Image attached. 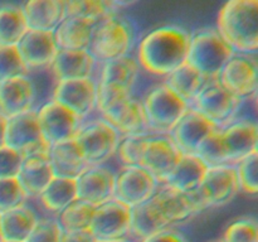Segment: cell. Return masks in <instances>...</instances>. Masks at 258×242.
Listing matches in <instances>:
<instances>
[{"instance_id": "obj_1", "label": "cell", "mask_w": 258, "mask_h": 242, "mask_svg": "<svg viewBox=\"0 0 258 242\" xmlns=\"http://www.w3.org/2000/svg\"><path fill=\"white\" fill-rule=\"evenodd\" d=\"M190 30L179 24H164L139 37L135 48L141 71L158 78H165L186 62Z\"/></svg>"}, {"instance_id": "obj_2", "label": "cell", "mask_w": 258, "mask_h": 242, "mask_svg": "<svg viewBox=\"0 0 258 242\" xmlns=\"http://www.w3.org/2000/svg\"><path fill=\"white\" fill-rule=\"evenodd\" d=\"M214 28L234 53L257 54L258 2L228 0L219 8Z\"/></svg>"}, {"instance_id": "obj_3", "label": "cell", "mask_w": 258, "mask_h": 242, "mask_svg": "<svg viewBox=\"0 0 258 242\" xmlns=\"http://www.w3.org/2000/svg\"><path fill=\"white\" fill-rule=\"evenodd\" d=\"M138 40L135 23L122 13H113L95 25L88 50L98 63L107 62L134 54Z\"/></svg>"}, {"instance_id": "obj_4", "label": "cell", "mask_w": 258, "mask_h": 242, "mask_svg": "<svg viewBox=\"0 0 258 242\" xmlns=\"http://www.w3.org/2000/svg\"><path fill=\"white\" fill-rule=\"evenodd\" d=\"M233 53L216 28L202 27L190 32L186 63L207 80H218L222 68Z\"/></svg>"}, {"instance_id": "obj_5", "label": "cell", "mask_w": 258, "mask_h": 242, "mask_svg": "<svg viewBox=\"0 0 258 242\" xmlns=\"http://www.w3.org/2000/svg\"><path fill=\"white\" fill-rule=\"evenodd\" d=\"M140 100L150 134L169 135L190 108V105L174 93L163 81L148 88Z\"/></svg>"}, {"instance_id": "obj_6", "label": "cell", "mask_w": 258, "mask_h": 242, "mask_svg": "<svg viewBox=\"0 0 258 242\" xmlns=\"http://www.w3.org/2000/svg\"><path fill=\"white\" fill-rule=\"evenodd\" d=\"M120 139L112 125L95 115L81 123L73 140L90 165H101L115 158Z\"/></svg>"}, {"instance_id": "obj_7", "label": "cell", "mask_w": 258, "mask_h": 242, "mask_svg": "<svg viewBox=\"0 0 258 242\" xmlns=\"http://www.w3.org/2000/svg\"><path fill=\"white\" fill-rule=\"evenodd\" d=\"M244 101L229 92L218 80H211L197 95L190 107L201 113L217 128H223L239 116Z\"/></svg>"}, {"instance_id": "obj_8", "label": "cell", "mask_w": 258, "mask_h": 242, "mask_svg": "<svg viewBox=\"0 0 258 242\" xmlns=\"http://www.w3.org/2000/svg\"><path fill=\"white\" fill-rule=\"evenodd\" d=\"M49 98L83 121L96 115L97 81L95 77L54 81Z\"/></svg>"}, {"instance_id": "obj_9", "label": "cell", "mask_w": 258, "mask_h": 242, "mask_svg": "<svg viewBox=\"0 0 258 242\" xmlns=\"http://www.w3.org/2000/svg\"><path fill=\"white\" fill-rule=\"evenodd\" d=\"M218 81L239 100H253L258 90L257 54L233 53L222 68Z\"/></svg>"}, {"instance_id": "obj_10", "label": "cell", "mask_w": 258, "mask_h": 242, "mask_svg": "<svg viewBox=\"0 0 258 242\" xmlns=\"http://www.w3.org/2000/svg\"><path fill=\"white\" fill-rule=\"evenodd\" d=\"M35 112L40 133L50 146L73 140L82 123L72 111L50 98L39 103Z\"/></svg>"}, {"instance_id": "obj_11", "label": "cell", "mask_w": 258, "mask_h": 242, "mask_svg": "<svg viewBox=\"0 0 258 242\" xmlns=\"http://www.w3.org/2000/svg\"><path fill=\"white\" fill-rule=\"evenodd\" d=\"M4 145L19 153L22 158L49 151L50 145L40 133L35 110L7 118Z\"/></svg>"}, {"instance_id": "obj_12", "label": "cell", "mask_w": 258, "mask_h": 242, "mask_svg": "<svg viewBox=\"0 0 258 242\" xmlns=\"http://www.w3.org/2000/svg\"><path fill=\"white\" fill-rule=\"evenodd\" d=\"M153 202L169 227L184 223L201 212L206 211L198 192H183L169 184H160L153 197Z\"/></svg>"}, {"instance_id": "obj_13", "label": "cell", "mask_w": 258, "mask_h": 242, "mask_svg": "<svg viewBox=\"0 0 258 242\" xmlns=\"http://www.w3.org/2000/svg\"><path fill=\"white\" fill-rule=\"evenodd\" d=\"M159 186V182L140 165H120L116 169L115 198L130 208L150 201Z\"/></svg>"}, {"instance_id": "obj_14", "label": "cell", "mask_w": 258, "mask_h": 242, "mask_svg": "<svg viewBox=\"0 0 258 242\" xmlns=\"http://www.w3.org/2000/svg\"><path fill=\"white\" fill-rule=\"evenodd\" d=\"M197 192L206 209L231 203L239 193L234 166L229 164L209 166Z\"/></svg>"}, {"instance_id": "obj_15", "label": "cell", "mask_w": 258, "mask_h": 242, "mask_svg": "<svg viewBox=\"0 0 258 242\" xmlns=\"http://www.w3.org/2000/svg\"><path fill=\"white\" fill-rule=\"evenodd\" d=\"M181 155L183 153L170 136L150 134L144 148L140 166L146 169L159 184H163L180 160Z\"/></svg>"}, {"instance_id": "obj_16", "label": "cell", "mask_w": 258, "mask_h": 242, "mask_svg": "<svg viewBox=\"0 0 258 242\" xmlns=\"http://www.w3.org/2000/svg\"><path fill=\"white\" fill-rule=\"evenodd\" d=\"M75 180L77 199L95 208L115 198L116 169L110 164L88 165Z\"/></svg>"}, {"instance_id": "obj_17", "label": "cell", "mask_w": 258, "mask_h": 242, "mask_svg": "<svg viewBox=\"0 0 258 242\" xmlns=\"http://www.w3.org/2000/svg\"><path fill=\"white\" fill-rule=\"evenodd\" d=\"M227 163L236 165L239 160L258 151V125L256 118L238 116L233 121L219 128Z\"/></svg>"}, {"instance_id": "obj_18", "label": "cell", "mask_w": 258, "mask_h": 242, "mask_svg": "<svg viewBox=\"0 0 258 242\" xmlns=\"http://www.w3.org/2000/svg\"><path fill=\"white\" fill-rule=\"evenodd\" d=\"M131 208L116 198L96 207L88 231L96 239L130 237Z\"/></svg>"}, {"instance_id": "obj_19", "label": "cell", "mask_w": 258, "mask_h": 242, "mask_svg": "<svg viewBox=\"0 0 258 242\" xmlns=\"http://www.w3.org/2000/svg\"><path fill=\"white\" fill-rule=\"evenodd\" d=\"M38 90L32 75L0 82V116L14 117L37 108Z\"/></svg>"}, {"instance_id": "obj_20", "label": "cell", "mask_w": 258, "mask_h": 242, "mask_svg": "<svg viewBox=\"0 0 258 242\" xmlns=\"http://www.w3.org/2000/svg\"><path fill=\"white\" fill-rule=\"evenodd\" d=\"M17 47L29 75L49 70L59 49L53 32L34 29H28Z\"/></svg>"}, {"instance_id": "obj_21", "label": "cell", "mask_w": 258, "mask_h": 242, "mask_svg": "<svg viewBox=\"0 0 258 242\" xmlns=\"http://www.w3.org/2000/svg\"><path fill=\"white\" fill-rule=\"evenodd\" d=\"M98 62L88 49H58L48 72L53 81L95 77Z\"/></svg>"}, {"instance_id": "obj_22", "label": "cell", "mask_w": 258, "mask_h": 242, "mask_svg": "<svg viewBox=\"0 0 258 242\" xmlns=\"http://www.w3.org/2000/svg\"><path fill=\"white\" fill-rule=\"evenodd\" d=\"M217 129L219 128L190 107L171 130L169 136L183 154H196L197 149L203 143L204 139Z\"/></svg>"}, {"instance_id": "obj_23", "label": "cell", "mask_w": 258, "mask_h": 242, "mask_svg": "<svg viewBox=\"0 0 258 242\" xmlns=\"http://www.w3.org/2000/svg\"><path fill=\"white\" fill-rule=\"evenodd\" d=\"M141 68L136 60L135 55H126L117 59L98 63L96 81L98 85L115 86L126 88L136 93L139 80H140Z\"/></svg>"}, {"instance_id": "obj_24", "label": "cell", "mask_w": 258, "mask_h": 242, "mask_svg": "<svg viewBox=\"0 0 258 242\" xmlns=\"http://www.w3.org/2000/svg\"><path fill=\"white\" fill-rule=\"evenodd\" d=\"M48 154L49 151L32 154L22 159V165L17 178L30 202L35 201L49 182L54 178Z\"/></svg>"}, {"instance_id": "obj_25", "label": "cell", "mask_w": 258, "mask_h": 242, "mask_svg": "<svg viewBox=\"0 0 258 242\" xmlns=\"http://www.w3.org/2000/svg\"><path fill=\"white\" fill-rule=\"evenodd\" d=\"M28 29L54 32L67 17L66 0H28L22 3Z\"/></svg>"}, {"instance_id": "obj_26", "label": "cell", "mask_w": 258, "mask_h": 242, "mask_svg": "<svg viewBox=\"0 0 258 242\" xmlns=\"http://www.w3.org/2000/svg\"><path fill=\"white\" fill-rule=\"evenodd\" d=\"M102 118L112 125L121 136L150 134L143 103L136 95L121 103L110 113L102 116Z\"/></svg>"}, {"instance_id": "obj_27", "label": "cell", "mask_w": 258, "mask_h": 242, "mask_svg": "<svg viewBox=\"0 0 258 242\" xmlns=\"http://www.w3.org/2000/svg\"><path fill=\"white\" fill-rule=\"evenodd\" d=\"M40 214L32 203L0 214V229L3 241L25 242L37 224Z\"/></svg>"}, {"instance_id": "obj_28", "label": "cell", "mask_w": 258, "mask_h": 242, "mask_svg": "<svg viewBox=\"0 0 258 242\" xmlns=\"http://www.w3.org/2000/svg\"><path fill=\"white\" fill-rule=\"evenodd\" d=\"M76 199L77 191L75 179L54 176L34 202H37L42 214L57 218L58 214Z\"/></svg>"}, {"instance_id": "obj_29", "label": "cell", "mask_w": 258, "mask_h": 242, "mask_svg": "<svg viewBox=\"0 0 258 242\" xmlns=\"http://www.w3.org/2000/svg\"><path fill=\"white\" fill-rule=\"evenodd\" d=\"M48 158L54 176L60 178L76 179L90 165L75 140L52 145Z\"/></svg>"}, {"instance_id": "obj_30", "label": "cell", "mask_w": 258, "mask_h": 242, "mask_svg": "<svg viewBox=\"0 0 258 242\" xmlns=\"http://www.w3.org/2000/svg\"><path fill=\"white\" fill-rule=\"evenodd\" d=\"M168 227L169 224L166 223L165 218L155 206L153 199L131 208L130 238H133L134 241H140Z\"/></svg>"}, {"instance_id": "obj_31", "label": "cell", "mask_w": 258, "mask_h": 242, "mask_svg": "<svg viewBox=\"0 0 258 242\" xmlns=\"http://www.w3.org/2000/svg\"><path fill=\"white\" fill-rule=\"evenodd\" d=\"M95 25L76 17H66L54 29L55 43L59 49H88Z\"/></svg>"}, {"instance_id": "obj_32", "label": "cell", "mask_w": 258, "mask_h": 242, "mask_svg": "<svg viewBox=\"0 0 258 242\" xmlns=\"http://www.w3.org/2000/svg\"><path fill=\"white\" fill-rule=\"evenodd\" d=\"M208 166L196 154H183L165 183L183 192H194L203 182Z\"/></svg>"}, {"instance_id": "obj_33", "label": "cell", "mask_w": 258, "mask_h": 242, "mask_svg": "<svg viewBox=\"0 0 258 242\" xmlns=\"http://www.w3.org/2000/svg\"><path fill=\"white\" fill-rule=\"evenodd\" d=\"M208 81L199 71L185 62L166 76L163 82L181 100L190 105Z\"/></svg>"}, {"instance_id": "obj_34", "label": "cell", "mask_w": 258, "mask_h": 242, "mask_svg": "<svg viewBox=\"0 0 258 242\" xmlns=\"http://www.w3.org/2000/svg\"><path fill=\"white\" fill-rule=\"evenodd\" d=\"M28 32L27 20L22 4H0V44L17 45Z\"/></svg>"}, {"instance_id": "obj_35", "label": "cell", "mask_w": 258, "mask_h": 242, "mask_svg": "<svg viewBox=\"0 0 258 242\" xmlns=\"http://www.w3.org/2000/svg\"><path fill=\"white\" fill-rule=\"evenodd\" d=\"M123 3L110 0H67V15L96 25L113 13H121Z\"/></svg>"}, {"instance_id": "obj_36", "label": "cell", "mask_w": 258, "mask_h": 242, "mask_svg": "<svg viewBox=\"0 0 258 242\" xmlns=\"http://www.w3.org/2000/svg\"><path fill=\"white\" fill-rule=\"evenodd\" d=\"M95 207L76 199L57 216L62 231H87L92 221Z\"/></svg>"}, {"instance_id": "obj_37", "label": "cell", "mask_w": 258, "mask_h": 242, "mask_svg": "<svg viewBox=\"0 0 258 242\" xmlns=\"http://www.w3.org/2000/svg\"><path fill=\"white\" fill-rule=\"evenodd\" d=\"M150 134L121 136L115 158L122 166L140 165L143 151Z\"/></svg>"}, {"instance_id": "obj_38", "label": "cell", "mask_w": 258, "mask_h": 242, "mask_svg": "<svg viewBox=\"0 0 258 242\" xmlns=\"http://www.w3.org/2000/svg\"><path fill=\"white\" fill-rule=\"evenodd\" d=\"M233 166L236 169L239 192L247 196H256L258 193V151L246 156Z\"/></svg>"}, {"instance_id": "obj_39", "label": "cell", "mask_w": 258, "mask_h": 242, "mask_svg": "<svg viewBox=\"0 0 258 242\" xmlns=\"http://www.w3.org/2000/svg\"><path fill=\"white\" fill-rule=\"evenodd\" d=\"M136 95L135 92L126 88L115 87V86L98 85L97 83V100H96V115L105 116L115 110L116 107Z\"/></svg>"}, {"instance_id": "obj_40", "label": "cell", "mask_w": 258, "mask_h": 242, "mask_svg": "<svg viewBox=\"0 0 258 242\" xmlns=\"http://www.w3.org/2000/svg\"><path fill=\"white\" fill-rule=\"evenodd\" d=\"M196 155L206 164L207 166L223 165L227 163L226 149H224L223 140L221 136V130L217 129L211 135L207 136L203 143L198 146Z\"/></svg>"}, {"instance_id": "obj_41", "label": "cell", "mask_w": 258, "mask_h": 242, "mask_svg": "<svg viewBox=\"0 0 258 242\" xmlns=\"http://www.w3.org/2000/svg\"><path fill=\"white\" fill-rule=\"evenodd\" d=\"M29 75L17 45L0 44V82Z\"/></svg>"}, {"instance_id": "obj_42", "label": "cell", "mask_w": 258, "mask_h": 242, "mask_svg": "<svg viewBox=\"0 0 258 242\" xmlns=\"http://www.w3.org/2000/svg\"><path fill=\"white\" fill-rule=\"evenodd\" d=\"M223 242H258V226L254 217H239L224 229Z\"/></svg>"}, {"instance_id": "obj_43", "label": "cell", "mask_w": 258, "mask_h": 242, "mask_svg": "<svg viewBox=\"0 0 258 242\" xmlns=\"http://www.w3.org/2000/svg\"><path fill=\"white\" fill-rule=\"evenodd\" d=\"M29 202L18 178L0 179V214L24 206Z\"/></svg>"}, {"instance_id": "obj_44", "label": "cell", "mask_w": 258, "mask_h": 242, "mask_svg": "<svg viewBox=\"0 0 258 242\" xmlns=\"http://www.w3.org/2000/svg\"><path fill=\"white\" fill-rule=\"evenodd\" d=\"M62 232L54 217L40 214L37 224L25 242H60Z\"/></svg>"}, {"instance_id": "obj_45", "label": "cell", "mask_w": 258, "mask_h": 242, "mask_svg": "<svg viewBox=\"0 0 258 242\" xmlns=\"http://www.w3.org/2000/svg\"><path fill=\"white\" fill-rule=\"evenodd\" d=\"M22 155L8 146L0 148V179L17 178L22 165Z\"/></svg>"}, {"instance_id": "obj_46", "label": "cell", "mask_w": 258, "mask_h": 242, "mask_svg": "<svg viewBox=\"0 0 258 242\" xmlns=\"http://www.w3.org/2000/svg\"><path fill=\"white\" fill-rule=\"evenodd\" d=\"M138 242H189V239L176 227H168Z\"/></svg>"}, {"instance_id": "obj_47", "label": "cell", "mask_w": 258, "mask_h": 242, "mask_svg": "<svg viewBox=\"0 0 258 242\" xmlns=\"http://www.w3.org/2000/svg\"><path fill=\"white\" fill-rule=\"evenodd\" d=\"M96 238L90 231H63L60 242H95Z\"/></svg>"}, {"instance_id": "obj_48", "label": "cell", "mask_w": 258, "mask_h": 242, "mask_svg": "<svg viewBox=\"0 0 258 242\" xmlns=\"http://www.w3.org/2000/svg\"><path fill=\"white\" fill-rule=\"evenodd\" d=\"M5 123H7V118H4L3 116H0V148H3V146H4Z\"/></svg>"}, {"instance_id": "obj_49", "label": "cell", "mask_w": 258, "mask_h": 242, "mask_svg": "<svg viewBox=\"0 0 258 242\" xmlns=\"http://www.w3.org/2000/svg\"><path fill=\"white\" fill-rule=\"evenodd\" d=\"M95 242H136L134 241L130 237H126V238H117V239H96Z\"/></svg>"}, {"instance_id": "obj_50", "label": "cell", "mask_w": 258, "mask_h": 242, "mask_svg": "<svg viewBox=\"0 0 258 242\" xmlns=\"http://www.w3.org/2000/svg\"><path fill=\"white\" fill-rule=\"evenodd\" d=\"M0 242H3V236H2V229H0Z\"/></svg>"}, {"instance_id": "obj_51", "label": "cell", "mask_w": 258, "mask_h": 242, "mask_svg": "<svg viewBox=\"0 0 258 242\" xmlns=\"http://www.w3.org/2000/svg\"><path fill=\"white\" fill-rule=\"evenodd\" d=\"M216 242H223V241H222V239H221V241H216Z\"/></svg>"}, {"instance_id": "obj_52", "label": "cell", "mask_w": 258, "mask_h": 242, "mask_svg": "<svg viewBox=\"0 0 258 242\" xmlns=\"http://www.w3.org/2000/svg\"><path fill=\"white\" fill-rule=\"evenodd\" d=\"M3 242H7V241H3Z\"/></svg>"}]
</instances>
